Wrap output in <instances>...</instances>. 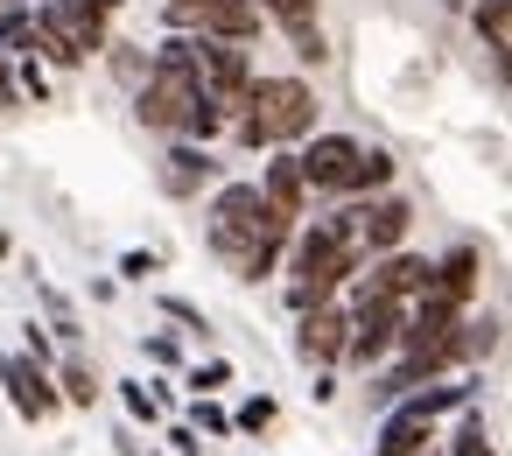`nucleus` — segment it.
I'll list each match as a JSON object with an SVG mask.
<instances>
[{
	"label": "nucleus",
	"mask_w": 512,
	"mask_h": 456,
	"mask_svg": "<svg viewBox=\"0 0 512 456\" xmlns=\"http://www.w3.org/2000/svg\"><path fill=\"white\" fill-rule=\"evenodd\" d=\"M281 246H295V218L274 211L260 183H225L211 204V253H225L239 281H267Z\"/></svg>",
	"instance_id": "obj_1"
},
{
	"label": "nucleus",
	"mask_w": 512,
	"mask_h": 456,
	"mask_svg": "<svg viewBox=\"0 0 512 456\" xmlns=\"http://www.w3.org/2000/svg\"><path fill=\"white\" fill-rule=\"evenodd\" d=\"M211 92L197 78V36H169L155 50V71L141 78L134 92V120L148 134H169V141H197V120H204Z\"/></svg>",
	"instance_id": "obj_2"
},
{
	"label": "nucleus",
	"mask_w": 512,
	"mask_h": 456,
	"mask_svg": "<svg viewBox=\"0 0 512 456\" xmlns=\"http://www.w3.org/2000/svg\"><path fill=\"white\" fill-rule=\"evenodd\" d=\"M365 260V232H358V211H337V218H316L309 232H295V267H288V302L295 316L302 309H323Z\"/></svg>",
	"instance_id": "obj_3"
},
{
	"label": "nucleus",
	"mask_w": 512,
	"mask_h": 456,
	"mask_svg": "<svg viewBox=\"0 0 512 456\" xmlns=\"http://www.w3.org/2000/svg\"><path fill=\"white\" fill-rule=\"evenodd\" d=\"M239 148H288L302 134H316V92L302 78H253L246 113L232 120Z\"/></svg>",
	"instance_id": "obj_4"
},
{
	"label": "nucleus",
	"mask_w": 512,
	"mask_h": 456,
	"mask_svg": "<svg viewBox=\"0 0 512 456\" xmlns=\"http://www.w3.org/2000/svg\"><path fill=\"white\" fill-rule=\"evenodd\" d=\"M106 22L113 15H99L92 0H43L36 8V36H29V50H43L50 64H85V57H99V50H113L106 43Z\"/></svg>",
	"instance_id": "obj_5"
},
{
	"label": "nucleus",
	"mask_w": 512,
	"mask_h": 456,
	"mask_svg": "<svg viewBox=\"0 0 512 456\" xmlns=\"http://www.w3.org/2000/svg\"><path fill=\"white\" fill-rule=\"evenodd\" d=\"M197 78H204V92H211V106H218L225 120L246 113V99H253V57H246V43L197 36Z\"/></svg>",
	"instance_id": "obj_6"
},
{
	"label": "nucleus",
	"mask_w": 512,
	"mask_h": 456,
	"mask_svg": "<svg viewBox=\"0 0 512 456\" xmlns=\"http://www.w3.org/2000/svg\"><path fill=\"white\" fill-rule=\"evenodd\" d=\"M169 29H197V36H225V43H253L260 36V0H162Z\"/></svg>",
	"instance_id": "obj_7"
},
{
	"label": "nucleus",
	"mask_w": 512,
	"mask_h": 456,
	"mask_svg": "<svg viewBox=\"0 0 512 456\" xmlns=\"http://www.w3.org/2000/svg\"><path fill=\"white\" fill-rule=\"evenodd\" d=\"M400 330H407V302H393V295H365L358 309H351V365L358 372H372L386 351H400Z\"/></svg>",
	"instance_id": "obj_8"
},
{
	"label": "nucleus",
	"mask_w": 512,
	"mask_h": 456,
	"mask_svg": "<svg viewBox=\"0 0 512 456\" xmlns=\"http://www.w3.org/2000/svg\"><path fill=\"white\" fill-rule=\"evenodd\" d=\"M358 141L351 134H316L309 148H302V176H309V190H323V197H351V176H358Z\"/></svg>",
	"instance_id": "obj_9"
},
{
	"label": "nucleus",
	"mask_w": 512,
	"mask_h": 456,
	"mask_svg": "<svg viewBox=\"0 0 512 456\" xmlns=\"http://www.w3.org/2000/svg\"><path fill=\"white\" fill-rule=\"evenodd\" d=\"M0 386H8V400L22 407V421H50L57 407H64V386L43 372V358H0Z\"/></svg>",
	"instance_id": "obj_10"
},
{
	"label": "nucleus",
	"mask_w": 512,
	"mask_h": 456,
	"mask_svg": "<svg viewBox=\"0 0 512 456\" xmlns=\"http://www.w3.org/2000/svg\"><path fill=\"white\" fill-rule=\"evenodd\" d=\"M428 281H435V260H421V253H379V260H372V274L358 281V302H365V295L421 302V295H428Z\"/></svg>",
	"instance_id": "obj_11"
},
{
	"label": "nucleus",
	"mask_w": 512,
	"mask_h": 456,
	"mask_svg": "<svg viewBox=\"0 0 512 456\" xmlns=\"http://www.w3.org/2000/svg\"><path fill=\"white\" fill-rule=\"evenodd\" d=\"M295 351H302L309 365H337V358L351 351V316H344L337 302H323V309H302V330H295Z\"/></svg>",
	"instance_id": "obj_12"
},
{
	"label": "nucleus",
	"mask_w": 512,
	"mask_h": 456,
	"mask_svg": "<svg viewBox=\"0 0 512 456\" xmlns=\"http://www.w3.org/2000/svg\"><path fill=\"white\" fill-rule=\"evenodd\" d=\"M407 225H414V204H407V197H372V204H358V232H365V253H372V260L393 253V246L407 239Z\"/></svg>",
	"instance_id": "obj_13"
},
{
	"label": "nucleus",
	"mask_w": 512,
	"mask_h": 456,
	"mask_svg": "<svg viewBox=\"0 0 512 456\" xmlns=\"http://www.w3.org/2000/svg\"><path fill=\"white\" fill-rule=\"evenodd\" d=\"M428 442H435V414L407 393V400L386 414V428H379V456H421Z\"/></svg>",
	"instance_id": "obj_14"
},
{
	"label": "nucleus",
	"mask_w": 512,
	"mask_h": 456,
	"mask_svg": "<svg viewBox=\"0 0 512 456\" xmlns=\"http://www.w3.org/2000/svg\"><path fill=\"white\" fill-rule=\"evenodd\" d=\"M260 8L288 29V43H295L302 64H323V57H330V50H323V29H316V0H260Z\"/></svg>",
	"instance_id": "obj_15"
},
{
	"label": "nucleus",
	"mask_w": 512,
	"mask_h": 456,
	"mask_svg": "<svg viewBox=\"0 0 512 456\" xmlns=\"http://www.w3.org/2000/svg\"><path fill=\"white\" fill-rule=\"evenodd\" d=\"M260 190H267V204H274V211L302 218V204H309V176H302V155H281V148H274V162H267Z\"/></svg>",
	"instance_id": "obj_16"
},
{
	"label": "nucleus",
	"mask_w": 512,
	"mask_h": 456,
	"mask_svg": "<svg viewBox=\"0 0 512 456\" xmlns=\"http://www.w3.org/2000/svg\"><path fill=\"white\" fill-rule=\"evenodd\" d=\"M218 176V162L197 148V141H183V148H169V162H162V190L169 197H197L204 183Z\"/></svg>",
	"instance_id": "obj_17"
},
{
	"label": "nucleus",
	"mask_w": 512,
	"mask_h": 456,
	"mask_svg": "<svg viewBox=\"0 0 512 456\" xmlns=\"http://www.w3.org/2000/svg\"><path fill=\"white\" fill-rule=\"evenodd\" d=\"M428 295H442V302L470 309V295H477V246H456V253H442V260H435V281H428Z\"/></svg>",
	"instance_id": "obj_18"
},
{
	"label": "nucleus",
	"mask_w": 512,
	"mask_h": 456,
	"mask_svg": "<svg viewBox=\"0 0 512 456\" xmlns=\"http://www.w3.org/2000/svg\"><path fill=\"white\" fill-rule=\"evenodd\" d=\"M386 183H393V155L386 148H365L358 155V176H351V197H379Z\"/></svg>",
	"instance_id": "obj_19"
},
{
	"label": "nucleus",
	"mask_w": 512,
	"mask_h": 456,
	"mask_svg": "<svg viewBox=\"0 0 512 456\" xmlns=\"http://www.w3.org/2000/svg\"><path fill=\"white\" fill-rule=\"evenodd\" d=\"M470 22L484 43H512V0H470Z\"/></svg>",
	"instance_id": "obj_20"
},
{
	"label": "nucleus",
	"mask_w": 512,
	"mask_h": 456,
	"mask_svg": "<svg viewBox=\"0 0 512 456\" xmlns=\"http://www.w3.org/2000/svg\"><path fill=\"white\" fill-rule=\"evenodd\" d=\"M57 386H64V400H71V407H92V400H99V372H92L85 358H64Z\"/></svg>",
	"instance_id": "obj_21"
},
{
	"label": "nucleus",
	"mask_w": 512,
	"mask_h": 456,
	"mask_svg": "<svg viewBox=\"0 0 512 456\" xmlns=\"http://www.w3.org/2000/svg\"><path fill=\"white\" fill-rule=\"evenodd\" d=\"M449 456H491V435H484V414H477V407H463V421H456V442H449Z\"/></svg>",
	"instance_id": "obj_22"
},
{
	"label": "nucleus",
	"mask_w": 512,
	"mask_h": 456,
	"mask_svg": "<svg viewBox=\"0 0 512 456\" xmlns=\"http://www.w3.org/2000/svg\"><path fill=\"white\" fill-rule=\"evenodd\" d=\"M190 421H197V435H232V428H239V421H232V414H225V407H218L211 393H197V407H190Z\"/></svg>",
	"instance_id": "obj_23"
},
{
	"label": "nucleus",
	"mask_w": 512,
	"mask_h": 456,
	"mask_svg": "<svg viewBox=\"0 0 512 456\" xmlns=\"http://www.w3.org/2000/svg\"><path fill=\"white\" fill-rule=\"evenodd\" d=\"M120 400H127V414H134V421H162V400H155L141 379H127V386H120Z\"/></svg>",
	"instance_id": "obj_24"
},
{
	"label": "nucleus",
	"mask_w": 512,
	"mask_h": 456,
	"mask_svg": "<svg viewBox=\"0 0 512 456\" xmlns=\"http://www.w3.org/2000/svg\"><path fill=\"white\" fill-rule=\"evenodd\" d=\"M274 414H281V407H274V400H267V393H260V400H246V407H239V414H232V421H239V428H246V435H267V428H274Z\"/></svg>",
	"instance_id": "obj_25"
},
{
	"label": "nucleus",
	"mask_w": 512,
	"mask_h": 456,
	"mask_svg": "<svg viewBox=\"0 0 512 456\" xmlns=\"http://www.w3.org/2000/svg\"><path fill=\"white\" fill-rule=\"evenodd\" d=\"M162 316H176L183 330H204V309H197V302H183V295H162Z\"/></svg>",
	"instance_id": "obj_26"
},
{
	"label": "nucleus",
	"mask_w": 512,
	"mask_h": 456,
	"mask_svg": "<svg viewBox=\"0 0 512 456\" xmlns=\"http://www.w3.org/2000/svg\"><path fill=\"white\" fill-rule=\"evenodd\" d=\"M225 379H232V365H225V358H218V365H197V372H190V386H197V393H218Z\"/></svg>",
	"instance_id": "obj_27"
},
{
	"label": "nucleus",
	"mask_w": 512,
	"mask_h": 456,
	"mask_svg": "<svg viewBox=\"0 0 512 456\" xmlns=\"http://www.w3.org/2000/svg\"><path fill=\"white\" fill-rule=\"evenodd\" d=\"M155 267H162V260H155V253H127V260H120V274H127V281H148V274H155Z\"/></svg>",
	"instance_id": "obj_28"
},
{
	"label": "nucleus",
	"mask_w": 512,
	"mask_h": 456,
	"mask_svg": "<svg viewBox=\"0 0 512 456\" xmlns=\"http://www.w3.org/2000/svg\"><path fill=\"white\" fill-rule=\"evenodd\" d=\"M148 358L155 365H176V337H148Z\"/></svg>",
	"instance_id": "obj_29"
},
{
	"label": "nucleus",
	"mask_w": 512,
	"mask_h": 456,
	"mask_svg": "<svg viewBox=\"0 0 512 456\" xmlns=\"http://www.w3.org/2000/svg\"><path fill=\"white\" fill-rule=\"evenodd\" d=\"M15 99H22V85L8 78V64H0V106H15Z\"/></svg>",
	"instance_id": "obj_30"
},
{
	"label": "nucleus",
	"mask_w": 512,
	"mask_h": 456,
	"mask_svg": "<svg viewBox=\"0 0 512 456\" xmlns=\"http://www.w3.org/2000/svg\"><path fill=\"white\" fill-rule=\"evenodd\" d=\"M92 8H99V15H120V0H92Z\"/></svg>",
	"instance_id": "obj_31"
},
{
	"label": "nucleus",
	"mask_w": 512,
	"mask_h": 456,
	"mask_svg": "<svg viewBox=\"0 0 512 456\" xmlns=\"http://www.w3.org/2000/svg\"><path fill=\"white\" fill-rule=\"evenodd\" d=\"M0 253H8V232H0Z\"/></svg>",
	"instance_id": "obj_32"
},
{
	"label": "nucleus",
	"mask_w": 512,
	"mask_h": 456,
	"mask_svg": "<svg viewBox=\"0 0 512 456\" xmlns=\"http://www.w3.org/2000/svg\"><path fill=\"white\" fill-rule=\"evenodd\" d=\"M449 8H470V0H449Z\"/></svg>",
	"instance_id": "obj_33"
}]
</instances>
